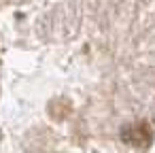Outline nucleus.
<instances>
[{
	"instance_id": "f257e3e1",
	"label": "nucleus",
	"mask_w": 155,
	"mask_h": 153,
	"mask_svg": "<svg viewBox=\"0 0 155 153\" xmlns=\"http://www.w3.org/2000/svg\"><path fill=\"white\" fill-rule=\"evenodd\" d=\"M121 138L130 147L147 149L153 142V128H151L149 121H136V123H130L121 130Z\"/></svg>"
}]
</instances>
